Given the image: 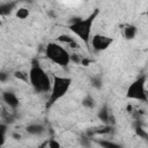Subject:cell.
<instances>
[{
  "label": "cell",
  "instance_id": "3",
  "mask_svg": "<svg viewBox=\"0 0 148 148\" xmlns=\"http://www.w3.org/2000/svg\"><path fill=\"white\" fill-rule=\"evenodd\" d=\"M72 84V79L68 76L53 75L52 76V88L50 91V96L47 98L46 108H51L59 99H61L69 90Z\"/></svg>",
  "mask_w": 148,
  "mask_h": 148
},
{
  "label": "cell",
  "instance_id": "14",
  "mask_svg": "<svg viewBox=\"0 0 148 148\" xmlns=\"http://www.w3.org/2000/svg\"><path fill=\"white\" fill-rule=\"evenodd\" d=\"M82 104H83V106H86V108L92 109V108L95 106V101H94V98H92L91 96H87V97L82 101Z\"/></svg>",
  "mask_w": 148,
  "mask_h": 148
},
{
  "label": "cell",
  "instance_id": "10",
  "mask_svg": "<svg viewBox=\"0 0 148 148\" xmlns=\"http://www.w3.org/2000/svg\"><path fill=\"white\" fill-rule=\"evenodd\" d=\"M97 117L104 125H111V119H113L111 112L106 106H103L102 109H99V111L97 112Z\"/></svg>",
  "mask_w": 148,
  "mask_h": 148
},
{
  "label": "cell",
  "instance_id": "2",
  "mask_svg": "<svg viewBox=\"0 0 148 148\" xmlns=\"http://www.w3.org/2000/svg\"><path fill=\"white\" fill-rule=\"evenodd\" d=\"M97 14H98V9H95L88 17H86V18L77 17L68 27V29L73 32V35L76 36L79 39H81L87 45L90 44L91 28H92V24H94V21L96 18Z\"/></svg>",
  "mask_w": 148,
  "mask_h": 148
},
{
  "label": "cell",
  "instance_id": "6",
  "mask_svg": "<svg viewBox=\"0 0 148 148\" xmlns=\"http://www.w3.org/2000/svg\"><path fill=\"white\" fill-rule=\"evenodd\" d=\"M113 42V38L109 37V36H104V35H94L90 39V45L91 47L99 52V51H104L106 50Z\"/></svg>",
  "mask_w": 148,
  "mask_h": 148
},
{
  "label": "cell",
  "instance_id": "15",
  "mask_svg": "<svg viewBox=\"0 0 148 148\" xmlns=\"http://www.w3.org/2000/svg\"><path fill=\"white\" fill-rule=\"evenodd\" d=\"M29 15V10L27 8H18L16 10V16L18 18H27Z\"/></svg>",
  "mask_w": 148,
  "mask_h": 148
},
{
  "label": "cell",
  "instance_id": "9",
  "mask_svg": "<svg viewBox=\"0 0 148 148\" xmlns=\"http://www.w3.org/2000/svg\"><path fill=\"white\" fill-rule=\"evenodd\" d=\"M25 131H27V133H29L30 135H37V136H39V135H42V134H44L45 133V127L42 125V124H38V123H32V124H29L27 127H25Z\"/></svg>",
  "mask_w": 148,
  "mask_h": 148
},
{
  "label": "cell",
  "instance_id": "20",
  "mask_svg": "<svg viewBox=\"0 0 148 148\" xmlns=\"http://www.w3.org/2000/svg\"><path fill=\"white\" fill-rule=\"evenodd\" d=\"M13 138H15V139H21V135L17 134V133H13Z\"/></svg>",
  "mask_w": 148,
  "mask_h": 148
},
{
  "label": "cell",
  "instance_id": "18",
  "mask_svg": "<svg viewBox=\"0 0 148 148\" xmlns=\"http://www.w3.org/2000/svg\"><path fill=\"white\" fill-rule=\"evenodd\" d=\"M47 148H61V146L56 139H51L47 141Z\"/></svg>",
  "mask_w": 148,
  "mask_h": 148
},
{
  "label": "cell",
  "instance_id": "5",
  "mask_svg": "<svg viewBox=\"0 0 148 148\" xmlns=\"http://www.w3.org/2000/svg\"><path fill=\"white\" fill-rule=\"evenodd\" d=\"M146 80H147L146 75H141L136 80H134L127 88L126 97L130 99H134V101L147 102L148 94L146 89Z\"/></svg>",
  "mask_w": 148,
  "mask_h": 148
},
{
  "label": "cell",
  "instance_id": "7",
  "mask_svg": "<svg viewBox=\"0 0 148 148\" xmlns=\"http://www.w3.org/2000/svg\"><path fill=\"white\" fill-rule=\"evenodd\" d=\"M1 98H2V102H3L8 108H10L12 110H15V109L20 105L18 97H17L13 91H3L2 95H1Z\"/></svg>",
  "mask_w": 148,
  "mask_h": 148
},
{
  "label": "cell",
  "instance_id": "16",
  "mask_svg": "<svg viewBox=\"0 0 148 148\" xmlns=\"http://www.w3.org/2000/svg\"><path fill=\"white\" fill-rule=\"evenodd\" d=\"M91 84H92L95 88L99 89V88L102 87V79H101L99 76H94V77L91 79Z\"/></svg>",
  "mask_w": 148,
  "mask_h": 148
},
{
  "label": "cell",
  "instance_id": "1",
  "mask_svg": "<svg viewBox=\"0 0 148 148\" xmlns=\"http://www.w3.org/2000/svg\"><path fill=\"white\" fill-rule=\"evenodd\" d=\"M29 74V83L34 88V90L38 94L50 92L52 88V79L45 72V69L40 66L38 60H34L31 62Z\"/></svg>",
  "mask_w": 148,
  "mask_h": 148
},
{
  "label": "cell",
  "instance_id": "8",
  "mask_svg": "<svg viewBox=\"0 0 148 148\" xmlns=\"http://www.w3.org/2000/svg\"><path fill=\"white\" fill-rule=\"evenodd\" d=\"M57 40H58L61 45H66V46H68V47H71V49H74V50H77V49L80 47V45L77 44L75 37H73V36H71V35L62 34V35H60V36L57 38Z\"/></svg>",
  "mask_w": 148,
  "mask_h": 148
},
{
  "label": "cell",
  "instance_id": "12",
  "mask_svg": "<svg viewBox=\"0 0 148 148\" xmlns=\"http://www.w3.org/2000/svg\"><path fill=\"white\" fill-rule=\"evenodd\" d=\"M15 6H16V2H1V5H0V13H1V15L2 16H5V15H8V14H10L12 13V10L15 8Z\"/></svg>",
  "mask_w": 148,
  "mask_h": 148
},
{
  "label": "cell",
  "instance_id": "21",
  "mask_svg": "<svg viewBox=\"0 0 148 148\" xmlns=\"http://www.w3.org/2000/svg\"><path fill=\"white\" fill-rule=\"evenodd\" d=\"M46 147H47V141H46V142H45V143H43V145H42V146H39V147H38V148H46Z\"/></svg>",
  "mask_w": 148,
  "mask_h": 148
},
{
  "label": "cell",
  "instance_id": "17",
  "mask_svg": "<svg viewBox=\"0 0 148 148\" xmlns=\"http://www.w3.org/2000/svg\"><path fill=\"white\" fill-rule=\"evenodd\" d=\"M135 132H136V134L140 136V138H142V139H146V138H148V133L143 130V128H141L140 126H138L136 128H135Z\"/></svg>",
  "mask_w": 148,
  "mask_h": 148
},
{
  "label": "cell",
  "instance_id": "13",
  "mask_svg": "<svg viewBox=\"0 0 148 148\" xmlns=\"http://www.w3.org/2000/svg\"><path fill=\"white\" fill-rule=\"evenodd\" d=\"M96 142L102 147V148H123L121 145L111 141V140H106V139H102V140H96Z\"/></svg>",
  "mask_w": 148,
  "mask_h": 148
},
{
  "label": "cell",
  "instance_id": "19",
  "mask_svg": "<svg viewBox=\"0 0 148 148\" xmlns=\"http://www.w3.org/2000/svg\"><path fill=\"white\" fill-rule=\"evenodd\" d=\"M91 62L92 61L90 59H88V58H82V60H81V65H83V66H89Z\"/></svg>",
  "mask_w": 148,
  "mask_h": 148
},
{
  "label": "cell",
  "instance_id": "4",
  "mask_svg": "<svg viewBox=\"0 0 148 148\" xmlns=\"http://www.w3.org/2000/svg\"><path fill=\"white\" fill-rule=\"evenodd\" d=\"M45 56L51 62L61 67H67L71 62L69 52L67 51V49L64 47V45L59 43H49L45 49Z\"/></svg>",
  "mask_w": 148,
  "mask_h": 148
},
{
  "label": "cell",
  "instance_id": "11",
  "mask_svg": "<svg viewBox=\"0 0 148 148\" xmlns=\"http://www.w3.org/2000/svg\"><path fill=\"white\" fill-rule=\"evenodd\" d=\"M138 34V29L135 25H132V24H127L125 25L124 28V31H123V35L126 39H133Z\"/></svg>",
  "mask_w": 148,
  "mask_h": 148
}]
</instances>
